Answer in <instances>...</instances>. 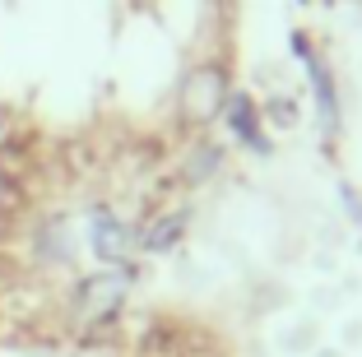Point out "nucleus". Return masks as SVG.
I'll list each match as a JSON object with an SVG mask.
<instances>
[{
	"mask_svg": "<svg viewBox=\"0 0 362 357\" xmlns=\"http://www.w3.org/2000/svg\"><path fill=\"white\" fill-rule=\"evenodd\" d=\"M181 116L191 121V126H204L214 116H223V103H228V70L218 61H204L195 65L186 79H181Z\"/></svg>",
	"mask_w": 362,
	"mask_h": 357,
	"instance_id": "obj_1",
	"label": "nucleus"
},
{
	"mask_svg": "<svg viewBox=\"0 0 362 357\" xmlns=\"http://www.w3.org/2000/svg\"><path fill=\"white\" fill-rule=\"evenodd\" d=\"M126 288H130L126 269H103L75 288V311L88 315V320H112L126 302Z\"/></svg>",
	"mask_w": 362,
	"mask_h": 357,
	"instance_id": "obj_2",
	"label": "nucleus"
},
{
	"mask_svg": "<svg viewBox=\"0 0 362 357\" xmlns=\"http://www.w3.org/2000/svg\"><path fill=\"white\" fill-rule=\"evenodd\" d=\"M88 246H93V255L103 264H126L130 246H135V232L112 209H93V218H88Z\"/></svg>",
	"mask_w": 362,
	"mask_h": 357,
	"instance_id": "obj_3",
	"label": "nucleus"
},
{
	"mask_svg": "<svg viewBox=\"0 0 362 357\" xmlns=\"http://www.w3.org/2000/svg\"><path fill=\"white\" fill-rule=\"evenodd\" d=\"M223 116H228V126H233V135L242 139L246 148H256V153H269V135L260 130V103H251L246 93H228L223 103Z\"/></svg>",
	"mask_w": 362,
	"mask_h": 357,
	"instance_id": "obj_4",
	"label": "nucleus"
},
{
	"mask_svg": "<svg viewBox=\"0 0 362 357\" xmlns=\"http://www.w3.org/2000/svg\"><path fill=\"white\" fill-rule=\"evenodd\" d=\"M181 237H186V209H168V213H158V218H153L144 232H135L139 251H149V255L172 251Z\"/></svg>",
	"mask_w": 362,
	"mask_h": 357,
	"instance_id": "obj_5",
	"label": "nucleus"
},
{
	"mask_svg": "<svg viewBox=\"0 0 362 357\" xmlns=\"http://www.w3.org/2000/svg\"><path fill=\"white\" fill-rule=\"evenodd\" d=\"M298 52L307 56V47L298 42ZM307 65H311V84H316L320 121H325V130H330V135H339V98H334V79H330V70H325V61H316V56H307Z\"/></svg>",
	"mask_w": 362,
	"mask_h": 357,
	"instance_id": "obj_6",
	"label": "nucleus"
},
{
	"mask_svg": "<svg viewBox=\"0 0 362 357\" xmlns=\"http://www.w3.org/2000/svg\"><path fill=\"white\" fill-rule=\"evenodd\" d=\"M37 260L42 264L70 260V232H65L61 223H42V228H37Z\"/></svg>",
	"mask_w": 362,
	"mask_h": 357,
	"instance_id": "obj_7",
	"label": "nucleus"
},
{
	"mask_svg": "<svg viewBox=\"0 0 362 357\" xmlns=\"http://www.w3.org/2000/svg\"><path fill=\"white\" fill-rule=\"evenodd\" d=\"M218 168H223V148H218V144H195L191 158H186V181L200 186V181H209Z\"/></svg>",
	"mask_w": 362,
	"mask_h": 357,
	"instance_id": "obj_8",
	"label": "nucleus"
},
{
	"mask_svg": "<svg viewBox=\"0 0 362 357\" xmlns=\"http://www.w3.org/2000/svg\"><path fill=\"white\" fill-rule=\"evenodd\" d=\"M260 116H265L269 126H279V130H293L298 126V103H293V98L288 93H279V98H269V107H260Z\"/></svg>",
	"mask_w": 362,
	"mask_h": 357,
	"instance_id": "obj_9",
	"label": "nucleus"
},
{
	"mask_svg": "<svg viewBox=\"0 0 362 357\" xmlns=\"http://www.w3.org/2000/svg\"><path fill=\"white\" fill-rule=\"evenodd\" d=\"M284 348L288 353H311L316 348V325H298L293 334H284Z\"/></svg>",
	"mask_w": 362,
	"mask_h": 357,
	"instance_id": "obj_10",
	"label": "nucleus"
},
{
	"mask_svg": "<svg viewBox=\"0 0 362 357\" xmlns=\"http://www.w3.org/2000/svg\"><path fill=\"white\" fill-rule=\"evenodd\" d=\"M316 357H344V353H334V348H330V353H316Z\"/></svg>",
	"mask_w": 362,
	"mask_h": 357,
	"instance_id": "obj_11",
	"label": "nucleus"
}]
</instances>
